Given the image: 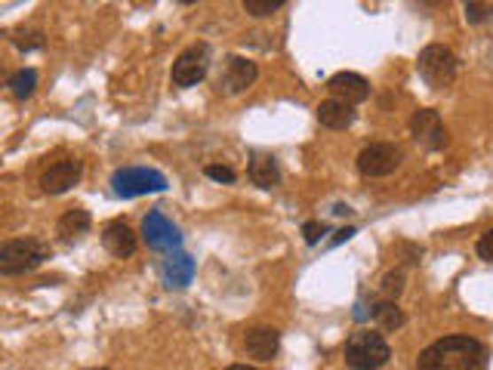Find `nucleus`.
Returning a JSON list of instances; mask_svg holds the SVG:
<instances>
[{
  "label": "nucleus",
  "instance_id": "10",
  "mask_svg": "<svg viewBox=\"0 0 493 370\" xmlns=\"http://www.w3.org/2000/svg\"><path fill=\"white\" fill-rule=\"evenodd\" d=\"M256 77H259L256 62L244 59V56H229L223 75H219V90L229 96H238V93H244V90H250Z\"/></svg>",
  "mask_w": 493,
  "mask_h": 370
},
{
  "label": "nucleus",
  "instance_id": "1",
  "mask_svg": "<svg viewBox=\"0 0 493 370\" xmlns=\"http://www.w3.org/2000/svg\"><path fill=\"white\" fill-rule=\"evenodd\" d=\"M488 358V346L475 336H444L419 352L417 370H484Z\"/></svg>",
  "mask_w": 493,
  "mask_h": 370
},
{
  "label": "nucleus",
  "instance_id": "15",
  "mask_svg": "<svg viewBox=\"0 0 493 370\" xmlns=\"http://www.w3.org/2000/svg\"><path fill=\"white\" fill-rule=\"evenodd\" d=\"M160 278H164L167 287H188L194 278V259L188 253H170L160 263Z\"/></svg>",
  "mask_w": 493,
  "mask_h": 370
},
{
  "label": "nucleus",
  "instance_id": "27",
  "mask_svg": "<svg viewBox=\"0 0 493 370\" xmlns=\"http://www.w3.org/2000/svg\"><path fill=\"white\" fill-rule=\"evenodd\" d=\"M478 256H481L484 263H493V229L484 232L481 241H478Z\"/></svg>",
  "mask_w": 493,
  "mask_h": 370
},
{
  "label": "nucleus",
  "instance_id": "4",
  "mask_svg": "<svg viewBox=\"0 0 493 370\" xmlns=\"http://www.w3.org/2000/svg\"><path fill=\"white\" fill-rule=\"evenodd\" d=\"M112 192L118 198H139V194L167 192V177L154 167H121L112 173Z\"/></svg>",
  "mask_w": 493,
  "mask_h": 370
},
{
  "label": "nucleus",
  "instance_id": "12",
  "mask_svg": "<svg viewBox=\"0 0 493 370\" xmlns=\"http://www.w3.org/2000/svg\"><path fill=\"white\" fill-rule=\"evenodd\" d=\"M83 177V164L77 158H65V161H56L53 167H50L47 173L41 177V188L47 194H65L68 188H74L81 183Z\"/></svg>",
  "mask_w": 493,
  "mask_h": 370
},
{
  "label": "nucleus",
  "instance_id": "29",
  "mask_svg": "<svg viewBox=\"0 0 493 370\" xmlns=\"http://www.w3.org/2000/svg\"><path fill=\"white\" fill-rule=\"evenodd\" d=\"M4 77H6V68H4V62H0V83H4Z\"/></svg>",
  "mask_w": 493,
  "mask_h": 370
},
{
  "label": "nucleus",
  "instance_id": "25",
  "mask_svg": "<svg viewBox=\"0 0 493 370\" xmlns=\"http://www.w3.org/2000/svg\"><path fill=\"white\" fill-rule=\"evenodd\" d=\"M204 173L210 179H216V183H235V179H238V173L231 170V167H219V164H210Z\"/></svg>",
  "mask_w": 493,
  "mask_h": 370
},
{
  "label": "nucleus",
  "instance_id": "28",
  "mask_svg": "<svg viewBox=\"0 0 493 370\" xmlns=\"http://www.w3.org/2000/svg\"><path fill=\"white\" fill-rule=\"evenodd\" d=\"M225 370H256V367H246V365H231V367H225Z\"/></svg>",
  "mask_w": 493,
  "mask_h": 370
},
{
  "label": "nucleus",
  "instance_id": "11",
  "mask_svg": "<svg viewBox=\"0 0 493 370\" xmlns=\"http://www.w3.org/2000/svg\"><path fill=\"white\" fill-rule=\"evenodd\" d=\"M327 90L336 102H342V106H348V108L367 102V96H370V83L361 75H355V71H340V75H333L327 81Z\"/></svg>",
  "mask_w": 493,
  "mask_h": 370
},
{
  "label": "nucleus",
  "instance_id": "17",
  "mask_svg": "<svg viewBox=\"0 0 493 370\" xmlns=\"http://www.w3.org/2000/svg\"><path fill=\"white\" fill-rule=\"evenodd\" d=\"M317 121L327 130H348L355 123V112L348 106H342V102L327 99L317 106Z\"/></svg>",
  "mask_w": 493,
  "mask_h": 370
},
{
  "label": "nucleus",
  "instance_id": "5",
  "mask_svg": "<svg viewBox=\"0 0 493 370\" xmlns=\"http://www.w3.org/2000/svg\"><path fill=\"white\" fill-rule=\"evenodd\" d=\"M417 68H419V77H423L429 87L441 90V87H447V83H453V77H457V56H453V50L441 47V43H429V47L419 53Z\"/></svg>",
  "mask_w": 493,
  "mask_h": 370
},
{
  "label": "nucleus",
  "instance_id": "30",
  "mask_svg": "<svg viewBox=\"0 0 493 370\" xmlns=\"http://www.w3.org/2000/svg\"><path fill=\"white\" fill-rule=\"evenodd\" d=\"M90 370H106V367H90Z\"/></svg>",
  "mask_w": 493,
  "mask_h": 370
},
{
  "label": "nucleus",
  "instance_id": "21",
  "mask_svg": "<svg viewBox=\"0 0 493 370\" xmlns=\"http://www.w3.org/2000/svg\"><path fill=\"white\" fill-rule=\"evenodd\" d=\"M12 47L22 50V53H31V50H41L43 47V31L37 28H19L16 35H12Z\"/></svg>",
  "mask_w": 493,
  "mask_h": 370
},
{
  "label": "nucleus",
  "instance_id": "24",
  "mask_svg": "<svg viewBox=\"0 0 493 370\" xmlns=\"http://www.w3.org/2000/svg\"><path fill=\"white\" fill-rule=\"evenodd\" d=\"M493 16V4H466V19H469L472 25L484 22V19Z\"/></svg>",
  "mask_w": 493,
  "mask_h": 370
},
{
  "label": "nucleus",
  "instance_id": "20",
  "mask_svg": "<svg viewBox=\"0 0 493 370\" xmlns=\"http://www.w3.org/2000/svg\"><path fill=\"white\" fill-rule=\"evenodd\" d=\"M373 318H376V324H380L382 330H398V327H404V311L395 306V303H386V300H382L380 306L373 309Z\"/></svg>",
  "mask_w": 493,
  "mask_h": 370
},
{
  "label": "nucleus",
  "instance_id": "8",
  "mask_svg": "<svg viewBox=\"0 0 493 370\" xmlns=\"http://www.w3.org/2000/svg\"><path fill=\"white\" fill-rule=\"evenodd\" d=\"M398 167H401V148L392 146V142H373V146H367L358 154V170L367 179L392 177Z\"/></svg>",
  "mask_w": 493,
  "mask_h": 370
},
{
  "label": "nucleus",
  "instance_id": "9",
  "mask_svg": "<svg viewBox=\"0 0 493 370\" xmlns=\"http://www.w3.org/2000/svg\"><path fill=\"white\" fill-rule=\"evenodd\" d=\"M411 133H413V139H417L423 148H429V152H441V148L447 146V130H444L441 114L434 112V108H423V112L413 114Z\"/></svg>",
  "mask_w": 493,
  "mask_h": 370
},
{
  "label": "nucleus",
  "instance_id": "14",
  "mask_svg": "<svg viewBox=\"0 0 493 370\" xmlns=\"http://www.w3.org/2000/svg\"><path fill=\"white\" fill-rule=\"evenodd\" d=\"M278 346H281V334L275 327H253L244 336L246 355L256 361H271L278 355Z\"/></svg>",
  "mask_w": 493,
  "mask_h": 370
},
{
  "label": "nucleus",
  "instance_id": "2",
  "mask_svg": "<svg viewBox=\"0 0 493 370\" xmlns=\"http://www.w3.org/2000/svg\"><path fill=\"white\" fill-rule=\"evenodd\" d=\"M43 259H50V247L37 238H12L0 244V275L19 278L41 269Z\"/></svg>",
  "mask_w": 493,
  "mask_h": 370
},
{
  "label": "nucleus",
  "instance_id": "19",
  "mask_svg": "<svg viewBox=\"0 0 493 370\" xmlns=\"http://www.w3.org/2000/svg\"><path fill=\"white\" fill-rule=\"evenodd\" d=\"M10 90L16 99H31L37 90V71L35 68H19L16 75H10Z\"/></svg>",
  "mask_w": 493,
  "mask_h": 370
},
{
  "label": "nucleus",
  "instance_id": "16",
  "mask_svg": "<svg viewBox=\"0 0 493 370\" xmlns=\"http://www.w3.org/2000/svg\"><path fill=\"white\" fill-rule=\"evenodd\" d=\"M90 225H93V216H90L83 207H71V210H65L59 216V225H56V232H59L62 241H74V238L87 235Z\"/></svg>",
  "mask_w": 493,
  "mask_h": 370
},
{
  "label": "nucleus",
  "instance_id": "6",
  "mask_svg": "<svg viewBox=\"0 0 493 370\" xmlns=\"http://www.w3.org/2000/svg\"><path fill=\"white\" fill-rule=\"evenodd\" d=\"M210 71V47L207 43H192L188 50L179 53V59L173 62V87L188 90V87H198L200 81L207 77Z\"/></svg>",
  "mask_w": 493,
  "mask_h": 370
},
{
  "label": "nucleus",
  "instance_id": "7",
  "mask_svg": "<svg viewBox=\"0 0 493 370\" xmlns=\"http://www.w3.org/2000/svg\"><path fill=\"white\" fill-rule=\"evenodd\" d=\"M142 241H145L148 250H154V253H179L183 235H179L173 219H167L160 210H152L142 219Z\"/></svg>",
  "mask_w": 493,
  "mask_h": 370
},
{
  "label": "nucleus",
  "instance_id": "23",
  "mask_svg": "<svg viewBox=\"0 0 493 370\" xmlns=\"http://www.w3.org/2000/svg\"><path fill=\"white\" fill-rule=\"evenodd\" d=\"M404 290V272H392V275L382 278V296L386 303H395V296Z\"/></svg>",
  "mask_w": 493,
  "mask_h": 370
},
{
  "label": "nucleus",
  "instance_id": "26",
  "mask_svg": "<svg viewBox=\"0 0 493 370\" xmlns=\"http://www.w3.org/2000/svg\"><path fill=\"white\" fill-rule=\"evenodd\" d=\"M302 235H306V244H317L324 235H327V225L324 223H306L302 225Z\"/></svg>",
  "mask_w": 493,
  "mask_h": 370
},
{
  "label": "nucleus",
  "instance_id": "18",
  "mask_svg": "<svg viewBox=\"0 0 493 370\" xmlns=\"http://www.w3.org/2000/svg\"><path fill=\"white\" fill-rule=\"evenodd\" d=\"M250 179H253V185H259V188H275L281 183L278 161L269 158V154H256V158L250 161Z\"/></svg>",
  "mask_w": 493,
  "mask_h": 370
},
{
  "label": "nucleus",
  "instance_id": "3",
  "mask_svg": "<svg viewBox=\"0 0 493 370\" xmlns=\"http://www.w3.org/2000/svg\"><path fill=\"white\" fill-rule=\"evenodd\" d=\"M388 358H392V349L373 330H358V334L348 336L346 365L352 370H380L388 365Z\"/></svg>",
  "mask_w": 493,
  "mask_h": 370
},
{
  "label": "nucleus",
  "instance_id": "13",
  "mask_svg": "<svg viewBox=\"0 0 493 370\" xmlns=\"http://www.w3.org/2000/svg\"><path fill=\"white\" fill-rule=\"evenodd\" d=\"M102 244H106V250L118 259H129L136 253V247H139L136 232L129 229L123 219H114V223H108L106 229H102Z\"/></svg>",
  "mask_w": 493,
  "mask_h": 370
},
{
  "label": "nucleus",
  "instance_id": "22",
  "mask_svg": "<svg viewBox=\"0 0 493 370\" xmlns=\"http://www.w3.org/2000/svg\"><path fill=\"white\" fill-rule=\"evenodd\" d=\"M284 6V0H244V12H250V16H271V12H278Z\"/></svg>",
  "mask_w": 493,
  "mask_h": 370
}]
</instances>
